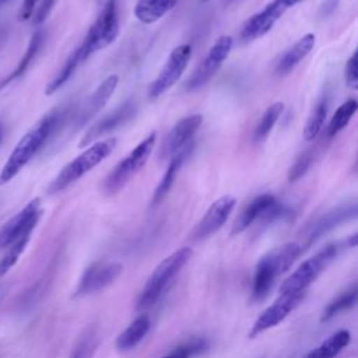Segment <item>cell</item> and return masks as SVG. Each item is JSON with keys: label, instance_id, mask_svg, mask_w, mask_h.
<instances>
[{"label": "cell", "instance_id": "6da1fadb", "mask_svg": "<svg viewBox=\"0 0 358 358\" xmlns=\"http://www.w3.org/2000/svg\"><path fill=\"white\" fill-rule=\"evenodd\" d=\"M60 119L59 112H50L38 120L15 144L6 164L0 171V186L13 180L21 169L34 158V155L43 147L50 137Z\"/></svg>", "mask_w": 358, "mask_h": 358}, {"label": "cell", "instance_id": "7a4b0ae2", "mask_svg": "<svg viewBox=\"0 0 358 358\" xmlns=\"http://www.w3.org/2000/svg\"><path fill=\"white\" fill-rule=\"evenodd\" d=\"M302 253V246L298 242H288L264 255L253 273L252 278V299L262 301L271 291L277 278L284 274Z\"/></svg>", "mask_w": 358, "mask_h": 358}, {"label": "cell", "instance_id": "3957f363", "mask_svg": "<svg viewBox=\"0 0 358 358\" xmlns=\"http://www.w3.org/2000/svg\"><path fill=\"white\" fill-rule=\"evenodd\" d=\"M115 147L116 138L99 140L88 145V148H85L80 155H77L74 159H71L67 165L62 168V171L49 185L48 193L55 194L73 185L87 172L92 171L96 165H99L105 158H108L115 150Z\"/></svg>", "mask_w": 358, "mask_h": 358}, {"label": "cell", "instance_id": "277c9868", "mask_svg": "<svg viewBox=\"0 0 358 358\" xmlns=\"http://www.w3.org/2000/svg\"><path fill=\"white\" fill-rule=\"evenodd\" d=\"M119 35L117 0H108L94 24L87 31L83 42L77 46L83 62L98 50L105 49L116 41Z\"/></svg>", "mask_w": 358, "mask_h": 358}, {"label": "cell", "instance_id": "5b68a950", "mask_svg": "<svg viewBox=\"0 0 358 358\" xmlns=\"http://www.w3.org/2000/svg\"><path fill=\"white\" fill-rule=\"evenodd\" d=\"M155 141L157 133L151 131L130 151L129 155L117 162V165L109 172L102 183V190L105 194L112 196L126 186V183L147 164L152 154Z\"/></svg>", "mask_w": 358, "mask_h": 358}, {"label": "cell", "instance_id": "8992f818", "mask_svg": "<svg viewBox=\"0 0 358 358\" xmlns=\"http://www.w3.org/2000/svg\"><path fill=\"white\" fill-rule=\"evenodd\" d=\"M190 248H180L175 250L172 255L165 257L152 271L148 281L143 287V291L138 298L137 308H148L164 294L166 285L171 280L182 270V267L190 260L192 257Z\"/></svg>", "mask_w": 358, "mask_h": 358}, {"label": "cell", "instance_id": "52a82bcc", "mask_svg": "<svg viewBox=\"0 0 358 358\" xmlns=\"http://www.w3.org/2000/svg\"><path fill=\"white\" fill-rule=\"evenodd\" d=\"M340 245L329 243L305 260L280 287V292H303L338 255Z\"/></svg>", "mask_w": 358, "mask_h": 358}, {"label": "cell", "instance_id": "ba28073f", "mask_svg": "<svg viewBox=\"0 0 358 358\" xmlns=\"http://www.w3.org/2000/svg\"><path fill=\"white\" fill-rule=\"evenodd\" d=\"M190 57H192V46L189 43H182L176 46L171 52L169 57L166 59L157 78L151 83L148 88V98L157 99L164 92L171 90L178 83L183 71L186 70Z\"/></svg>", "mask_w": 358, "mask_h": 358}, {"label": "cell", "instance_id": "9c48e42d", "mask_svg": "<svg viewBox=\"0 0 358 358\" xmlns=\"http://www.w3.org/2000/svg\"><path fill=\"white\" fill-rule=\"evenodd\" d=\"M232 38L229 35H222L220 36L215 43L210 48L208 53L206 55L204 60L199 64V67L194 70L193 76L187 80L186 83V90L187 91H194L207 84L215 73L221 69L224 62L231 53L232 49Z\"/></svg>", "mask_w": 358, "mask_h": 358}, {"label": "cell", "instance_id": "30bf717a", "mask_svg": "<svg viewBox=\"0 0 358 358\" xmlns=\"http://www.w3.org/2000/svg\"><path fill=\"white\" fill-rule=\"evenodd\" d=\"M41 200L34 199L27 206H24L22 210H20L15 215H13L0 228V250L8 248L24 235L32 234L41 218Z\"/></svg>", "mask_w": 358, "mask_h": 358}, {"label": "cell", "instance_id": "8fae6325", "mask_svg": "<svg viewBox=\"0 0 358 358\" xmlns=\"http://www.w3.org/2000/svg\"><path fill=\"white\" fill-rule=\"evenodd\" d=\"M306 291L303 292H280V296L255 320L249 337L253 338L257 334L280 324L292 310H295L305 299Z\"/></svg>", "mask_w": 358, "mask_h": 358}, {"label": "cell", "instance_id": "7c38bea8", "mask_svg": "<svg viewBox=\"0 0 358 358\" xmlns=\"http://www.w3.org/2000/svg\"><path fill=\"white\" fill-rule=\"evenodd\" d=\"M122 264L117 262H96L92 263L83 274L76 289V296L90 295L102 291L112 284L122 273Z\"/></svg>", "mask_w": 358, "mask_h": 358}, {"label": "cell", "instance_id": "4fadbf2b", "mask_svg": "<svg viewBox=\"0 0 358 358\" xmlns=\"http://www.w3.org/2000/svg\"><path fill=\"white\" fill-rule=\"evenodd\" d=\"M287 10L288 7L281 0H271L263 10L246 20L241 28V39L250 42L264 36Z\"/></svg>", "mask_w": 358, "mask_h": 358}, {"label": "cell", "instance_id": "5bb4252c", "mask_svg": "<svg viewBox=\"0 0 358 358\" xmlns=\"http://www.w3.org/2000/svg\"><path fill=\"white\" fill-rule=\"evenodd\" d=\"M236 204V199L231 194H225L217 199L204 213L199 224L193 231V239L201 241L208 238L210 235L215 234L229 218L231 213L234 211Z\"/></svg>", "mask_w": 358, "mask_h": 358}, {"label": "cell", "instance_id": "9a60e30c", "mask_svg": "<svg viewBox=\"0 0 358 358\" xmlns=\"http://www.w3.org/2000/svg\"><path fill=\"white\" fill-rule=\"evenodd\" d=\"M203 123V115H189L175 123L162 145V157H172L180 151L185 145L193 141L194 134L199 131Z\"/></svg>", "mask_w": 358, "mask_h": 358}, {"label": "cell", "instance_id": "2e32d148", "mask_svg": "<svg viewBox=\"0 0 358 358\" xmlns=\"http://www.w3.org/2000/svg\"><path fill=\"white\" fill-rule=\"evenodd\" d=\"M357 217V204L355 203H347L343 206H338L327 213H324L322 217H319L315 222H312L305 234V248H308L312 242L317 241L322 235L331 231L337 225H340L344 221H348L351 218Z\"/></svg>", "mask_w": 358, "mask_h": 358}, {"label": "cell", "instance_id": "e0dca14e", "mask_svg": "<svg viewBox=\"0 0 358 358\" xmlns=\"http://www.w3.org/2000/svg\"><path fill=\"white\" fill-rule=\"evenodd\" d=\"M136 115V103L131 101H126L123 105H120L119 108H116L113 112H110L109 115H106L105 117H102L101 120H98L95 124H92L85 134L83 136L81 141H80V147H87L90 145V143H92L94 140H96L98 137H101L102 134L115 130L116 127L124 124L127 120H130L133 116Z\"/></svg>", "mask_w": 358, "mask_h": 358}, {"label": "cell", "instance_id": "ac0fdd59", "mask_svg": "<svg viewBox=\"0 0 358 358\" xmlns=\"http://www.w3.org/2000/svg\"><path fill=\"white\" fill-rule=\"evenodd\" d=\"M117 84H119V76L110 74L95 88V91L84 102L80 110V115L77 116L76 127H81L87 124L108 103V101L110 99V96L117 88Z\"/></svg>", "mask_w": 358, "mask_h": 358}, {"label": "cell", "instance_id": "d6986e66", "mask_svg": "<svg viewBox=\"0 0 358 358\" xmlns=\"http://www.w3.org/2000/svg\"><path fill=\"white\" fill-rule=\"evenodd\" d=\"M278 200L275 199L274 194L271 193H262L252 199L248 206L239 213L236 217L234 225H232V235H238L243 232L246 228H249L253 222L259 221L263 218V215L277 203Z\"/></svg>", "mask_w": 358, "mask_h": 358}, {"label": "cell", "instance_id": "ffe728a7", "mask_svg": "<svg viewBox=\"0 0 358 358\" xmlns=\"http://www.w3.org/2000/svg\"><path fill=\"white\" fill-rule=\"evenodd\" d=\"M316 36L315 34H305L301 36L289 49H287L275 66V73L278 76L289 74L313 49Z\"/></svg>", "mask_w": 358, "mask_h": 358}, {"label": "cell", "instance_id": "44dd1931", "mask_svg": "<svg viewBox=\"0 0 358 358\" xmlns=\"http://www.w3.org/2000/svg\"><path fill=\"white\" fill-rule=\"evenodd\" d=\"M193 147H194V144H193V141H192V143H189L187 145H185L180 151H178L175 155L171 157V161H169V164H168V166H166V171H165L162 179L159 180V183L157 185V187H155V190H154V193H152L151 206L158 204V203L162 201L164 197L168 194V192L171 190V187H172V185H173V182H175V179H176L179 171H180L182 165L185 164L186 158L192 154Z\"/></svg>", "mask_w": 358, "mask_h": 358}, {"label": "cell", "instance_id": "7402d4cb", "mask_svg": "<svg viewBox=\"0 0 358 358\" xmlns=\"http://www.w3.org/2000/svg\"><path fill=\"white\" fill-rule=\"evenodd\" d=\"M151 322L150 317L145 315H141L136 317L116 338V347L120 351H129L136 348L140 341L147 336L150 331Z\"/></svg>", "mask_w": 358, "mask_h": 358}, {"label": "cell", "instance_id": "603a6c76", "mask_svg": "<svg viewBox=\"0 0 358 358\" xmlns=\"http://www.w3.org/2000/svg\"><path fill=\"white\" fill-rule=\"evenodd\" d=\"M178 0H137L134 15L143 24H154L176 6Z\"/></svg>", "mask_w": 358, "mask_h": 358}, {"label": "cell", "instance_id": "cb8c5ba5", "mask_svg": "<svg viewBox=\"0 0 358 358\" xmlns=\"http://www.w3.org/2000/svg\"><path fill=\"white\" fill-rule=\"evenodd\" d=\"M43 41H45V32H43L42 29H36V31L32 34V36H31V39H29V43H28V46H27V49H25L22 57L20 59L18 64L15 66V69L0 83V88L6 87V85H8L11 81L20 78V77L28 70L29 64L32 63V60L35 59V56H36L38 52L41 50V48H42V45H43Z\"/></svg>", "mask_w": 358, "mask_h": 358}, {"label": "cell", "instance_id": "d4e9b609", "mask_svg": "<svg viewBox=\"0 0 358 358\" xmlns=\"http://www.w3.org/2000/svg\"><path fill=\"white\" fill-rule=\"evenodd\" d=\"M351 341L348 330H338L310 350L305 358H336Z\"/></svg>", "mask_w": 358, "mask_h": 358}, {"label": "cell", "instance_id": "484cf974", "mask_svg": "<svg viewBox=\"0 0 358 358\" xmlns=\"http://www.w3.org/2000/svg\"><path fill=\"white\" fill-rule=\"evenodd\" d=\"M83 63V59L80 56V52L78 49L76 48L70 56L66 59L64 64L62 66V69L57 71V74L48 83L46 88H45V94L46 95H52L55 94L60 87H63L69 80L70 77L74 74V71L78 69V66Z\"/></svg>", "mask_w": 358, "mask_h": 358}, {"label": "cell", "instance_id": "4316f807", "mask_svg": "<svg viewBox=\"0 0 358 358\" xmlns=\"http://www.w3.org/2000/svg\"><path fill=\"white\" fill-rule=\"evenodd\" d=\"M357 109H358V103L354 98H350L345 102H343L330 119V123H329L327 130H326L327 137L331 138V137L337 136L351 122Z\"/></svg>", "mask_w": 358, "mask_h": 358}, {"label": "cell", "instance_id": "83f0119b", "mask_svg": "<svg viewBox=\"0 0 358 358\" xmlns=\"http://www.w3.org/2000/svg\"><path fill=\"white\" fill-rule=\"evenodd\" d=\"M327 110H329V99L326 96H322V99L316 103L315 109L312 110V113L305 124V129H303L305 140L312 141L320 134L324 120H326V116H327Z\"/></svg>", "mask_w": 358, "mask_h": 358}, {"label": "cell", "instance_id": "f1b7e54d", "mask_svg": "<svg viewBox=\"0 0 358 358\" xmlns=\"http://www.w3.org/2000/svg\"><path fill=\"white\" fill-rule=\"evenodd\" d=\"M282 112H284V102H281V101L273 102L270 106L266 108V110L260 116V120L255 129V140L256 141H263L270 134V131L273 130L274 124L277 123V120L282 115Z\"/></svg>", "mask_w": 358, "mask_h": 358}, {"label": "cell", "instance_id": "f546056e", "mask_svg": "<svg viewBox=\"0 0 358 358\" xmlns=\"http://www.w3.org/2000/svg\"><path fill=\"white\" fill-rule=\"evenodd\" d=\"M29 239H31V234L24 235L22 238H20L18 241H15L13 245L8 246L7 252L0 259V277H3L6 273H8V270L18 262V259L22 255V252L25 250Z\"/></svg>", "mask_w": 358, "mask_h": 358}, {"label": "cell", "instance_id": "4dcf8cb0", "mask_svg": "<svg viewBox=\"0 0 358 358\" xmlns=\"http://www.w3.org/2000/svg\"><path fill=\"white\" fill-rule=\"evenodd\" d=\"M357 302V288H351L347 292H344L343 295H340L337 299H334L333 302H330L326 309L323 310V315L320 317L322 322L330 320L331 317H334L337 313L354 306Z\"/></svg>", "mask_w": 358, "mask_h": 358}, {"label": "cell", "instance_id": "1f68e13d", "mask_svg": "<svg viewBox=\"0 0 358 358\" xmlns=\"http://www.w3.org/2000/svg\"><path fill=\"white\" fill-rule=\"evenodd\" d=\"M207 347L208 343L206 338H192L185 344H180L169 355H165L162 358H192L207 350Z\"/></svg>", "mask_w": 358, "mask_h": 358}, {"label": "cell", "instance_id": "d6a6232c", "mask_svg": "<svg viewBox=\"0 0 358 358\" xmlns=\"http://www.w3.org/2000/svg\"><path fill=\"white\" fill-rule=\"evenodd\" d=\"M312 161H313V155H312L310 150H306L305 152H302L288 171V182L294 183L298 179H301L310 168Z\"/></svg>", "mask_w": 358, "mask_h": 358}, {"label": "cell", "instance_id": "836d02e7", "mask_svg": "<svg viewBox=\"0 0 358 358\" xmlns=\"http://www.w3.org/2000/svg\"><path fill=\"white\" fill-rule=\"evenodd\" d=\"M344 80L347 87L352 90L358 88V52H354L347 60L344 67Z\"/></svg>", "mask_w": 358, "mask_h": 358}, {"label": "cell", "instance_id": "e575fe53", "mask_svg": "<svg viewBox=\"0 0 358 358\" xmlns=\"http://www.w3.org/2000/svg\"><path fill=\"white\" fill-rule=\"evenodd\" d=\"M55 1L56 0H41L39 1V4L35 8V13L32 15L34 25H41L48 18V15L50 14V11L53 8Z\"/></svg>", "mask_w": 358, "mask_h": 358}, {"label": "cell", "instance_id": "d590c367", "mask_svg": "<svg viewBox=\"0 0 358 358\" xmlns=\"http://www.w3.org/2000/svg\"><path fill=\"white\" fill-rule=\"evenodd\" d=\"M41 0H24L22 4H21V8H20V13H18V17L21 21H27L29 18H32L34 13H35V8L36 6L39 4Z\"/></svg>", "mask_w": 358, "mask_h": 358}, {"label": "cell", "instance_id": "8d00e7d4", "mask_svg": "<svg viewBox=\"0 0 358 358\" xmlns=\"http://www.w3.org/2000/svg\"><path fill=\"white\" fill-rule=\"evenodd\" d=\"M338 6V0H324L319 8V15L322 18L330 15Z\"/></svg>", "mask_w": 358, "mask_h": 358}, {"label": "cell", "instance_id": "74e56055", "mask_svg": "<svg viewBox=\"0 0 358 358\" xmlns=\"http://www.w3.org/2000/svg\"><path fill=\"white\" fill-rule=\"evenodd\" d=\"M357 234H352L348 239H347V242H345V245L347 246H350V248H354V246H357Z\"/></svg>", "mask_w": 358, "mask_h": 358}, {"label": "cell", "instance_id": "f35d334b", "mask_svg": "<svg viewBox=\"0 0 358 358\" xmlns=\"http://www.w3.org/2000/svg\"><path fill=\"white\" fill-rule=\"evenodd\" d=\"M1 137H3V130H1V126H0V143H1Z\"/></svg>", "mask_w": 358, "mask_h": 358}, {"label": "cell", "instance_id": "ab89813d", "mask_svg": "<svg viewBox=\"0 0 358 358\" xmlns=\"http://www.w3.org/2000/svg\"><path fill=\"white\" fill-rule=\"evenodd\" d=\"M203 1H208V0H203Z\"/></svg>", "mask_w": 358, "mask_h": 358}, {"label": "cell", "instance_id": "60d3db41", "mask_svg": "<svg viewBox=\"0 0 358 358\" xmlns=\"http://www.w3.org/2000/svg\"><path fill=\"white\" fill-rule=\"evenodd\" d=\"M0 4H1V0H0Z\"/></svg>", "mask_w": 358, "mask_h": 358}, {"label": "cell", "instance_id": "b9f144b4", "mask_svg": "<svg viewBox=\"0 0 358 358\" xmlns=\"http://www.w3.org/2000/svg\"><path fill=\"white\" fill-rule=\"evenodd\" d=\"M71 358H73V357H71Z\"/></svg>", "mask_w": 358, "mask_h": 358}]
</instances>
